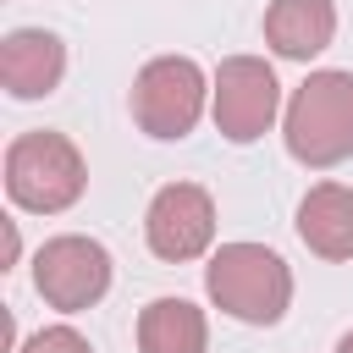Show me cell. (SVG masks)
<instances>
[{"instance_id": "obj_13", "label": "cell", "mask_w": 353, "mask_h": 353, "mask_svg": "<svg viewBox=\"0 0 353 353\" xmlns=\"http://www.w3.org/2000/svg\"><path fill=\"white\" fill-rule=\"evenodd\" d=\"M336 353H353V331H347V336H342V342H336Z\"/></svg>"}, {"instance_id": "obj_4", "label": "cell", "mask_w": 353, "mask_h": 353, "mask_svg": "<svg viewBox=\"0 0 353 353\" xmlns=\"http://www.w3.org/2000/svg\"><path fill=\"white\" fill-rule=\"evenodd\" d=\"M204 94H210V83H204L199 61H188V55H154L132 77V121H138V132H149L160 143L188 138L199 127V116H204Z\"/></svg>"}, {"instance_id": "obj_8", "label": "cell", "mask_w": 353, "mask_h": 353, "mask_svg": "<svg viewBox=\"0 0 353 353\" xmlns=\"http://www.w3.org/2000/svg\"><path fill=\"white\" fill-rule=\"evenodd\" d=\"M66 77V44L44 28H11L0 39V83L11 99H44Z\"/></svg>"}, {"instance_id": "obj_1", "label": "cell", "mask_w": 353, "mask_h": 353, "mask_svg": "<svg viewBox=\"0 0 353 353\" xmlns=\"http://www.w3.org/2000/svg\"><path fill=\"white\" fill-rule=\"evenodd\" d=\"M204 292L243 325H276L292 303V270L265 243H221L204 265Z\"/></svg>"}, {"instance_id": "obj_5", "label": "cell", "mask_w": 353, "mask_h": 353, "mask_svg": "<svg viewBox=\"0 0 353 353\" xmlns=\"http://www.w3.org/2000/svg\"><path fill=\"white\" fill-rule=\"evenodd\" d=\"M33 287L50 309L61 314H77V309H94L105 292H110V254L105 243L94 237H50L39 254H33Z\"/></svg>"}, {"instance_id": "obj_10", "label": "cell", "mask_w": 353, "mask_h": 353, "mask_svg": "<svg viewBox=\"0 0 353 353\" xmlns=\"http://www.w3.org/2000/svg\"><path fill=\"white\" fill-rule=\"evenodd\" d=\"M336 39V6L331 0H270L265 6V44L281 61H309Z\"/></svg>"}, {"instance_id": "obj_2", "label": "cell", "mask_w": 353, "mask_h": 353, "mask_svg": "<svg viewBox=\"0 0 353 353\" xmlns=\"http://www.w3.org/2000/svg\"><path fill=\"white\" fill-rule=\"evenodd\" d=\"M281 138L298 165H342L353 154V72H309L287 99Z\"/></svg>"}, {"instance_id": "obj_9", "label": "cell", "mask_w": 353, "mask_h": 353, "mask_svg": "<svg viewBox=\"0 0 353 353\" xmlns=\"http://www.w3.org/2000/svg\"><path fill=\"white\" fill-rule=\"evenodd\" d=\"M298 237L309 254L342 265L353 259V188L342 182H314L298 204Z\"/></svg>"}, {"instance_id": "obj_12", "label": "cell", "mask_w": 353, "mask_h": 353, "mask_svg": "<svg viewBox=\"0 0 353 353\" xmlns=\"http://www.w3.org/2000/svg\"><path fill=\"white\" fill-rule=\"evenodd\" d=\"M17 353H94V347H88V336L72 331V325H44V331H33Z\"/></svg>"}, {"instance_id": "obj_11", "label": "cell", "mask_w": 353, "mask_h": 353, "mask_svg": "<svg viewBox=\"0 0 353 353\" xmlns=\"http://www.w3.org/2000/svg\"><path fill=\"white\" fill-rule=\"evenodd\" d=\"M210 320L188 298H154L138 314V353H204Z\"/></svg>"}, {"instance_id": "obj_3", "label": "cell", "mask_w": 353, "mask_h": 353, "mask_svg": "<svg viewBox=\"0 0 353 353\" xmlns=\"http://www.w3.org/2000/svg\"><path fill=\"white\" fill-rule=\"evenodd\" d=\"M88 188V165L77 154V143L66 132H50V127H33V132H17L11 149H6V193L17 210H33V215H61L83 199Z\"/></svg>"}, {"instance_id": "obj_7", "label": "cell", "mask_w": 353, "mask_h": 353, "mask_svg": "<svg viewBox=\"0 0 353 353\" xmlns=\"http://www.w3.org/2000/svg\"><path fill=\"white\" fill-rule=\"evenodd\" d=\"M143 243L165 265H188L215 243V199L199 182H165L143 210Z\"/></svg>"}, {"instance_id": "obj_6", "label": "cell", "mask_w": 353, "mask_h": 353, "mask_svg": "<svg viewBox=\"0 0 353 353\" xmlns=\"http://www.w3.org/2000/svg\"><path fill=\"white\" fill-rule=\"evenodd\" d=\"M276 105H281V83H276V72L259 55H226L215 66L210 110H215L221 138H232V143L265 138L270 121H276Z\"/></svg>"}]
</instances>
